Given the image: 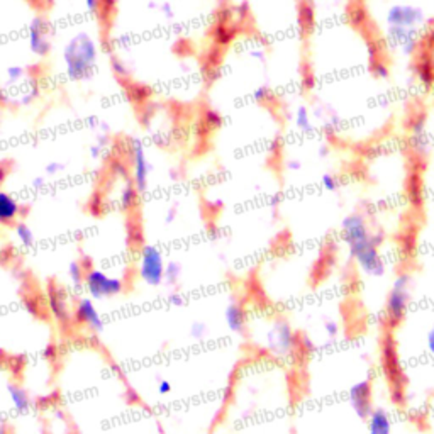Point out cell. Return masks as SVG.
Segmentation results:
<instances>
[{
  "instance_id": "6da1fadb",
  "label": "cell",
  "mask_w": 434,
  "mask_h": 434,
  "mask_svg": "<svg viewBox=\"0 0 434 434\" xmlns=\"http://www.w3.org/2000/svg\"><path fill=\"white\" fill-rule=\"evenodd\" d=\"M340 239L356 270L367 279H382L387 273V260L382 251L384 238L372 227L363 212H349L340 223Z\"/></svg>"
},
{
  "instance_id": "7a4b0ae2",
  "label": "cell",
  "mask_w": 434,
  "mask_h": 434,
  "mask_svg": "<svg viewBox=\"0 0 434 434\" xmlns=\"http://www.w3.org/2000/svg\"><path fill=\"white\" fill-rule=\"evenodd\" d=\"M63 59L66 63V71L71 80H85L92 75L97 62V46L94 39L85 33L76 34L70 43L66 44Z\"/></svg>"
},
{
  "instance_id": "3957f363",
  "label": "cell",
  "mask_w": 434,
  "mask_h": 434,
  "mask_svg": "<svg viewBox=\"0 0 434 434\" xmlns=\"http://www.w3.org/2000/svg\"><path fill=\"white\" fill-rule=\"evenodd\" d=\"M265 349L275 358H293L300 351L299 335L282 317H275L268 324L267 332L263 336Z\"/></svg>"
},
{
  "instance_id": "277c9868",
  "label": "cell",
  "mask_w": 434,
  "mask_h": 434,
  "mask_svg": "<svg viewBox=\"0 0 434 434\" xmlns=\"http://www.w3.org/2000/svg\"><path fill=\"white\" fill-rule=\"evenodd\" d=\"M412 299V279L407 272L397 273L385 299V317L392 326H399L407 317Z\"/></svg>"
},
{
  "instance_id": "5b68a950",
  "label": "cell",
  "mask_w": 434,
  "mask_h": 434,
  "mask_svg": "<svg viewBox=\"0 0 434 434\" xmlns=\"http://www.w3.org/2000/svg\"><path fill=\"white\" fill-rule=\"evenodd\" d=\"M83 288L88 292V295L95 300H107L112 297H118L124 292L126 284L119 276H112L108 273L99 270V268H90L85 273V284Z\"/></svg>"
},
{
  "instance_id": "8992f818",
  "label": "cell",
  "mask_w": 434,
  "mask_h": 434,
  "mask_svg": "<svg viewBox=\"0 0 434 434\" xmlns=\"http://www.w3.org/2000/svg\"><path fill=\"white\" fill-rule=\"evenodd\" d=\"M164 268H167V263H164L163 253L160 251V248L146 244L139 253V279L151 288L162 287L164 282Z\"/></svg>"
},
{
  "instance_id": "52a82bcc",
  "label": "cell",
  "mask_w": 434,
  "mask_h": 434,
  "mask_svg": "<svg viewBox=\"0 0 434 434\" xmlns=\"http://www.w3.org/2000/svg\"><path fill=\"white\" fill-rule=\"evenodd\" d=\"M344 396H346L348 405L351 407L356 419L360 423H365L372 409L375 407L373 404V382L370 379L355 380L353 384H349Z\"/></svg>"
},
{
  "instance_id": "ba28073f",
  "label": "cell",
  "mask_w": 434,
  "mask_h": 434,
  "mask_svg": "<svg viewBox=\"0 0 434 434\" xmlns=\"http://www.w3.org/2000/svg\"><path fill=\"white\" fill-rule=\"evenodd\" d=\"M48 305H50L51 316L63 328H66L74 321V312H71L70 304H68L66 293L58 285H50L48 287Z\"/></svg>"
},
{
  "instance_id": "9c48e42d",
  "label": "cell",
  "mask_w": 434,
  "mask_h": 434,
  "mask_svg": "<svg viewBox=\"0 0 434 434\" xmlns=\"http://www.w3.org/2000/svg\"><path fill=\"white\" fill-rule=\"evenodd\" d=\"M74 321L76 324L85 326V328L92 329L95 332H102L104 331V321L99 314V309L95 307L94 300L92 297H80L76 300L75 311H74Z\"/></svg>"
},
{
  "instance_id": "30bf717a",
  "label": "cell",
  "mask_w": 434,
  "mask_h": 434,
  "mask_svg": "<svg viewBox=\"0 0 434 434\" xmlns=\"http://www.w3.org/2000/svg\"><path fill=\"white\" fill-rule=\"evenodd\" d=\"M132 182L139 194L146 192L148 178H150V163H148L146 151L139 139H132Z\"/></svg>"
},
{
  "instance_id": "8fae6325",
  "label": "cell",
  "mask_w": 434,
  "mask_h": 434,
  "mask_svg": "<svg viewBox=\"0 0 434 434\" xmlns=\"http://www.w3.org/2000/svg\"><path fill=\"white\" fill-rule=\"evenodd\" d=\"M48 33H50V26H48V22L44 21L43 18H34L33 21H31L29 50L33 51L36 56H39V58L50 53L51 43Z\"/></svg>"
},
{
  "instance_id": "7c38bea8",
  "label": "cell",
  "mask_w": 434,
  "mask_h": 434,
  "mask_svg": "<svg viewBox=\"0 0 434 434\" xmlns=\"http://www.w3.org/2000/svg\"><path fill=\"white\" fill-rule=\"evenodd\" d=\"M367 434H393L392 414L382 405H375L365 421Z\"/></svg>"
},
{
  "instance_id": "4fadbf2b",
  "label": "cell",
  "mask_w": 434,
  "mask_h": 434,
  "mask_svg": "<svg viewBox=\"0 0 434 434\" xmlns=\"http://www.w3.org/2000/svg\"><path fill=\"white\" fill-rule=\"evenodd\" d=\"M22 214V204L9 192L0 190V226H14Z\"/></svg>"
},
{
  "instance_id": "5bb4252c",
  "label": "cell",
  "mask_w": 434,
  "mask_h": 434,
  "mask_svg": "<svg viewBox=\"0 0 434 434\" xmlns=\"http://www.w3.org/2000/svg\"><path fill=\"white\" fill-rule=\"evenodd\" d=\"M224 317H226V324L227 328L231 329L232 332L236 335H244V331L248 329V312L246 309L243 307L241 302H231L226 307V312H224Z\"/></svg>"
},
{
  "instance_id": "9a60e30c",
  "label": "cell",
  "mask_w": 434,
  "mask_h": 434,
  "mask_svg": "<svg viewBox=\"0 0 434 434\" xmlns=\"http://www.w3.org/2000/svg\"><path fill=\"white\" fill-rule=\"evenodd\" d=\"M7 393H9L12 405L18 412H27L31 409V397L26 388H22L19 384H7Z\"/></svg>"
},
{
  "instance_id": "2e32d148",
  "label": "cell",
  "mask_w": 434,
  "mask_h": 434,
  "mask_svg": "<svg viewBox=\"0 0 434 434\" xmlns=\"http://www.w3.org/2000/svg\"><path fill=\"white\" fill-rule=\"evenodd\" d=\"M85 273L87 268L83 267L78 260L70 261V265H68V279H70L71 287H74L75 290H80V288L83 287V284H85Z\"/></svg>"
},
{
  "instance_id": "e0dca14e",
  "label": "cell",
  "mask_w": 434,
  "mask_h": 434,
  "mask_svg": "<svg viewBox=\"0 0 434 434\" xmlns=\"http://www.w3.org/2000/svg\"><path fill=\"white\" fill-rule=\"evenodd\" d=\"M138 188H136L134 182H127L126 187L122 188V192H120V207L124 209V211H130V209H132L136 206V202H138Z\"/></svg>"
},
{
  "instance_id": "ac0fdd59",
  "label": "cell",
  "mask_w": 434,
  "mask_h": 434,
  "mask_svg": "<svg viewBox=\"0 0 434 434\" xmlns=\"http://www.w3.org/2000/svg\"><path fill=\"white\" fill-rule=\"evenodd\" d=\"M14 232H15V238H18L19 244L24 248H31L34 244V231L27 226L26 223H18L14 226Z\"/></svg>"
},
{
  "instance_id": "d6986e66",
  "label": "cell",
  "mask_w": 434,
  "mask_h": 434,
  "mask_svg": "<svg viewBox=\"0 0 434 434\" xmlns=\"http://www.w3.org/2000/svg\"><path fill=\"white\" fill-rule=\"evenodd\" d=\"M180 279H182V265L175 260L168 261L167 268H164V282L168 285H176Z\"/></svg>"
},
{
  "instance_id": "ffe728a7",
  "label": "cell",
  "mask_w": 434,
  "mask_h": 434,
  "mask_svg": "<svg viewBox=\"0 0 434 434\" xmlns=\"http://www.w3.org/2000/svg\"><path fill=\"white\" fill-rule=\"evenodd\" d=\"M423 346H424V355L431 361H434V323H431L428 328H426L423 335Z\"/></svg>"
},
{
  "instance_id": "44dd1931",
  "label": "cell",
  "mask_w": 434,
  "mask_h": 434,
  "mask_svg": "<svg viewBox=\"0 0 434 434\" xmlns=\"http://www.w3.org/2000/svg\"><path fill=\"white\" fill-rule=\"evenodd\" d=\"M24 75H26V71H24L22 66L14 65L7 68V80H9L10 83H18L19 80L24 78Z\"/></svg>"
},
{
  "instance_id": "7402d4cb",
  "label": "cell",
  "mask_w": 434,
  "mask_h": 434,
  "mask_svg": "<svg viewBox=\"0 0 434 434\" xmlns=\"http://www.w3.org/2000/svg\"><path fill=\"white\" fill-rule=\"evenodd\" d=\"M207 326L204 323H194L190 326V337H194V340H202L204 336L207 335Z\"/></svg>"
},
{
  "instance_id": "603a6c76",
  "label": "cell",
  "mask_w": 434,
  "mask_h": 434,
  "mask_svg": "<svg viewBox=\"0 0 434 434\" xmlns=\"http://www.w3.org/2000/svg\"><path fill=\"white\" fill-rule=\"evenodd\" d=\"M206 122L211 127H219L220 124H223V118H220L219 112L212 111V108H211V111L206 112Z\"/></svg>"
},
{
  "instance_id": "cb8c5ba5",
  "label": "cell",
  "mask_w": 434,
  "mask_h": 434,
  "mask_svg": "<svg viewBox=\"0 0 434 434\" xmlns=\"http://www.w3.org/2000/svg\"><path fill=\"white\" fill-rule=\"evenodd\" d=\"M63 164L62 163H58V162H53V163H48L46 164V174L50 175V176H55V175H58L59 172L63 170Z\"/></svg>"
},
{
  "instance_id": "d4e9b609",
  "label": "cell",
  "mask_w": 434,
  "mask_h": 434,
  "mask_svg": "<svg viewBox=\"0 0 434 434\" xmlns=\"http://www.w3.org/2000/svg\"><path fill=\"white\" fill-rule=\"evenodd\" d=\"M85 6L92 14H97L100 7H102V0H85Z\"/></svg>"
},
{
  "instance_id": "484cf974",
  "label": "cell",
  "mask_w": 434,
  "mask_h": 434,
  "mask_svg": "<svg viewBox=\"0 0 434 434\" xmlns=\"http://www.w3.org/2000/svg\"><path fill=\"white\" fill-rule=\"evenodd\" d=\"M168 302L172 305H182L183 304V295L180 292H172L168 295Z\"/></svg>"
},
{
  "instance_id": "4316f807",
  "label": "cell",
  "mask_w": 434,
  "mask_h": 434,
  "mask_svg": "<svg viewBox=\"0 0 434 434\" xmlns=\"http://www.w3.org/2000/svg\"><path fill=\"white\" fill-rule=\"evenodd\" d=\"M172 392V384L168 380H160L158 382V393L162 396H167V393Z\"/></svg>"
},
{
  "instance_id": "83f0119b",
  "label": "cell",
  "mask_w": 434,
  "mask_h": 434,
  "mask_svg": "<svg viewBox=\"0 0 434 434\" xmlns=\"http://www.w3.org/2000/svg\"><path fill=\"white\" fill-rule=\"evenodd\" d=\"M44 185H46V178H44V176H34V178H33V188H34V190H39V188H43Z\"/></svg>"
},
{
  "instance_id": "f1b7e54d",
  "label": "cell",
  "mask_w": 434,
  "mask_h": 434,
  "mask_svg": "<svg viewBox=\"0 0 434 434\" xmlns=\"http://www.w3.org/2000/svg\"><path fill=\"white\" fill-rule=\"evenodd\" d=\"M162 12L167 15V18H174V7H172L168 2H164L162 6Z\"/></svg>"
},
{
  "instance_id": "f546056e",
  "label": "cell",
  "mask_w": 434,
  "mask_h": 434,
  "mask_svg": "<svg viewBox=\"0 0 434 434\" xmlns=\"http://www.w3.org/2000/svg\"><path fill=\"white\" fill-rule=\"evenodd\" d=\"M44 356H46V358H55L56 348L53 346V344H48L46 349H44Z\"/></svg>"
},
{
  "instance_id": "4dcf8cb0",
  "label": "cell",
  "mask_w": 434,
  "mask_h": 434,
  "mask_svg": "<svg viewBox=\"0 0 434 434\" xmlns=\"http://www.w3.org/2000/svg\"><path fill=\"white\" fill-rule=\"evenodd\" d=\"M112 66H114V71H118L119 75H126L127 74V71L124 70V65H120L119 59H114V62H112Z\"/></svg>"
},
{
  "instance_id": "1f68e13d",
  "label": "cell",
  "mask_w": 434,
  "mask_h": 434,
  "mask_svg": "<svg viewBox=\"0 0 434 434\" xmlns=\"http://www.w3.org/2000/svg\"><path fill=\"white\" fill-rule=\"evenodd\" d=\"M175 216H176V207H172V209H168V212H167V223H174L175 220Z\"/></svg>"
},
{
  "instance_id": "d6a6232c",
  "label": "cell",
  "mask_w": 434,
  "mask_h": 434,
  "mask_svg": "<svg viewBox=\"0 0 434 434\" xmlns=\"http://www.w3.org/2000/svg\"><path fill=\"white\" fill-rule=\"evenodd\" d=\"M7 174H9V172H7V168L4 167V164H0V183H2L4 180H6Z\"/></svg>"
},
{
  "instance_id": "836d02e7",
  "label": "cell",
  "mask_w": 434,
  "mask_h": 434,
  "mask_svg": "<svg viewBox=\"0 0 434 434\" xmlns=\"http://www.w3.org/2000/svg\"><path fill=\"white\" fill-rule=\"evenodd\" d=\"M0 434H7V429L4 424H0Z\"/></svg>"
},
{
  "instance_id": "e575fe53",
  "label": "cell",
  "mask_w": 434,
  "mask_h": 434,
  "mask_svg": "<svg viewBox=\"0 0 434 434\" xmlns=\"http://www.w3.org/2000/svg\"><path fill=\"white\" fill-rule=\"evenodd\" d=\"M148 7H150V9H156V4L155 2H150V4H148Z\"/></svg>"
}]
</instances>
